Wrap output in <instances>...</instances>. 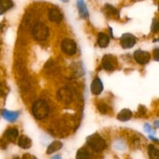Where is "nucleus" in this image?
Returning a JSON list of instances; mask_svg holds the SVG:
<instances>
[{"label": "nucleus", "instance_id": "obj_2", "mask_svg": "<svg viewBox=\"0 0 159 159\" xmlns=\"http://www.w3.org/2000/svg\"><path fill=\"white\" fill-rule=\"evenodd\" d=\"M86 143L96 152H101L107 148V144L105 140L99 134L96 133L89 135L86 138Z\"/></svg>", "mask_w": 159, "mask_h": 159}, {"label": "nucleus", "instance_id": "obj_5", "mask_svg": "<svg viewBox=\"0 0 159 159\" xmlns=\"http://www.w3.org/2000/svg\"><path fill=\"white\" fill-rule=\"evenodd\" d=\"M102 67L107 71H113L117 67V60L112 54H106L102 60Z\"/></svg>", "mask_w": 159, "mask_h": 159}, {"label": "nucleus", "instance_id": "obj_8", "mask_svg": "<svg viewBox=\"0 0 159 159\" xmlns=\"http://www.w3.org/2000/svg\"><path fill=\"white\" fill-rule=\"evenodd\" d=\"M63 14L57 8H51L48 12V19L51 22L59 23L63 20Z\"/></svg>", "mask_w": 159, "mask_h": 159}, {"label": "nucleus", "instance_id": "obj_13", "mask_svg": "<svg viewBox=\"0 0 159 159\" xmlns=\"http://www.w3.org/2000/svg\"><path fill=\"white\" fill-rule=\"evenodd\" d=\"M18 145L23 149H29L32 146V140L26 135H22L19 138Z\"/></svg>", "mask_w": 159, "mask_h": 159}, {"label": "nucleus", "instance_id": "obj_14", "mask_svg": "<svg viewBox=\"0 0 159 159\" xmlns=\"http://www.w3.org/2000/svg\"><path fill=\"white\" fill-rule=\"evenodd\" d=\"M4 136L8 141L11 142H15L19 136V131L16 128H9L6 130Z\"/></svg>", "mask_w": 159, "mask_h": 159}, {"label": "nucleus", "instance_id": "obj_3", "mask_svg": "<svg viewBox=\"0 0 159 159\" xmlns=\"http://www.w3.org/2000/svg\"><path fill=\"white\" fill-rule=\"evenodd\" d=\"M32 35L36 40L43 41L49 36V29L42 22H37L33 26Z\"/></svg>", "mask_w": 159, "mask_h": 159}, {"label": "nucleus", "instance_id": "obj_15", "mask_svg": "<svg viewBox=\"0 0 159 159\" xmlns=\"http://www.w3.org/2000/svg\"><path fill=\"white\" fill-rule=\"evenodd\" d=\"M132 116H133V113H132L131 110L129 109H124L118 113L117 119L122 122H126V121L130 120Z\"/></svg>", "mask_w": 159, "mask_h": 159}, {"label": "nucleus", "instance_id": "obj_23", "mask_svg": "<svg viewBox=\"0 0 159 159\" xmlns=\"http://www.w3.org/2000/svg\"><path fill=\"white\" fill-rule=\"evenodd\" d=\"M144 130H145V132H147V133H148V134L154 133L153 129H152V126H151L149 124H144Z\"/></svg>", "mask_w": 159, "mask_h": 159}, {"label": "nucleus", "instance_id": "obj_26", "mask_svg": "<svg viewBox=\"0 0 159 159\" xmlns=\"http://www.w3.org/2000/svg\"><path fill=\"white\" fill-rule=\"evenodd\" d=\"M22 159H37V157H35L34 155H31V154H25L23 156Z\"/></svg>", "mask_w": 159, "mask_h": 159}, {"label": "nucleus", "instance_id": "obj_6", "mask_svg": "<svg viewBox=\"0 0 159 159\" xmlns=\"http://www.w3.org/2000/svg\"><path fill=\"white\" fill-rule=\"evenodd\" d=\"M120 45L122 48L124 49H130V48H133L136 43L137 40L134 35L132 34H123L122 37H120Z\"/></svg>", "mask_w": 159, "mask_h": 159}, {"label": "nucleus", "instance_id": "obj_28", "mask_svg": "<svg viewBox=\"0 0 159 159\" xmlns=\"http://www.w3.org/2000/svg\"><path fill=\"white\" fill-rule=\"evenodd\" d=\"M155 126L156 127H158L159 128V120H157L155 122Z\"/></svg>", "mask_w": 159, "mask_h": 159}, {"label": "nucleus", "instance_id": "obj_31", "mask_svg": "<svg viewBox=\"0 0 159 159\" xmlns=\"http://www.w3.org/2000/svg\"><path fill=\"white\" fill-rule=\"evenodd\" d=\"M158 41H159V38H158Z\"/></svg>", "mask_w": 159, "mask_h": 159}, {"label": "nucleus", "instance_id": "obj_10", "mask_svg": "<svg viewBox=\"0 0 159 159\" xmlns=\"http://www.w3.org/2000/svg\"><path fill=\"white\" fill-rule=\"evenodd\" d=\"M58 99L65 103H70L72 101V94L68 89H61L57 93Z\"/></svg>", "mask_w": 159, "mask_h": 159}, {"label": "nucleus", "instance_id": "obj_18", "mask_svg": "<svg viewBox=\"0 0 159 159\" xmlns=\"http://www.w3.org/2000/svg\"><path fill=\"white\" fill-rule=\"evenodd\" d=\"M12 6H13L12 0H0V15L10 9Z\"/></svg>", "mask_w": 159, "mask_h": 159}, {"label": "nucleus", "instance_id": "obj_29", "mask_svg": "<svg viewBox=\"0 0 159 159\" xmlns=\"http://www.w3.org/2000/svg\"><path fill=\"white\" fill-rule=\"evenodd\" d=\"M60 1H61V2H68V0H60Z\"/></svg>", "mask_w": 159, "mask_h": 159}, {"label": "nucleus", "instance_id": "obj_30", "mask_svg": "<svg viewBox=\"0 0 159 159\" xmlns=\"http://www.w3.org/2000/svg\"><path fill=\"white\" fill-rule=\"evenodd\" d=\"M14 159H20L19 158H14Z\"/></svg>", "mask_w": 159, "mask_h": 159}, {"label": "nucleus", "instance_id": "obj_7", "mask_svg": "<svg viewBox=\"0 0 159 159\" xmlns=\"http://www.w3.org/2000/svg\"><path fill=\"white\" fill-rule=\"evenodd\" d=\"M134 57L135 61L140 65H146L151 60V54L148 51L142 50H137L134 53Z\"/></svg>", "mask_w": 159, "mask_h": 159}, {"label": "nucleus", "instance_id": "obj_16", "mask_svg": "<svg viewBox=\"0 0 159 159\" xmlns=\"http://www.w3.org/2000/svg\"><path fill=\"white\" fill-rule=\"evenodd\" d=\"M97 43L101 48H105L110 43V37L104 33H100L98 35Z\"/></svg>", "mask_w": 159, "mask_h": 159}, {"label": "nucleus", "instance_id": "obj_27", "mask_svg": "<svg viewBox=\"0 0 159 159\" xmlns=\"http://www.w3.org/2000/svg\"><path fill=\"white\" fill-rule=\"evenodd\" d=\"M51 159H61V157L60 155H55V156L53 157Z\"/></svg>", "mask_w": 159, "mask_h": 159}, {"label": "nucleus", "instance_id": "obj_9", "mask_svg": "<svg viewBox=\"0 0 159 159\" xmlns=\"http://www.w3.org/2000/svg\"><path fill=\"white\" fill-rule=\"evenodd\" d=\"M90 90H91V93L95 96H99L103 91V84L99 78H96L92 82Z\"/></svg>", "mask_w": 159, "mask_h": 159}, {"label": "nucleus", "instance_id": "obj_12", "mask_svg": "<svg viewBox=\"0 0 159 159\" xmlns=\"http://www.w3.org/2000/svg\"><path fill=\"white\" fill-rule=\"evenodd\" d=\"M77 6L80 16L84 19L89 18V10L87 9L85 0H77Z\"/></svg>", "mask_w": 159, "mask_h": 159}, {"label": "nucleus", "instance_id": "obj_21", "mask_svg": "<svg viewBox=\"0 0 159 159\" xmlns=\"http://www.w3.org/2000/svg\"><path fill=\"white\" fill-rule=\"evenodd\" d=\"M98 110L102 114H106L108 112V107L104 102H101V103L98 104Z\"/></svg>", "mask_w": 159, "mask_h": 159}, {"label": "nucleus", "instance_id": "obj_25", "mask_svg": "<svg viewBox=\"0 0 159 159\" xmlns=\"http://www.w3.org/2000/svg\"><path fill=\"white\" fill-rule=\"evenodd\" d=\"M152 30L153 32H157L159 30V21H154L153 24H152Z\"/></svg>", "mask_w": 159, "mask_h": 159}, {"label": "nucleus", "instance_id": "obj_24", "mask_svg": "<svg viewBox=\"0 0 159 159\" xmlns=\"http://www.w3.org/2000/svg\"><path fill=\"white\" fill-rule=\"evenodd\" d=\"M153 55H154V59L156 61L159 62V48H155L153 51Z\"/></svg>", "mask_w": 159, "mask_h": 159}, {"label": "nucleus", "instance_id": "obj_4", "mask_svg": "<svg viewBox=\"0 0 159 159\" xmlns=\"http://www.w3.org/2000/svg\"><path fill=\"white\" fill-rule=\"evenodd\" d=\"M61 51L68 55H74L77 52V45L73 40L69 38L64 39L61 43Z\"/></svg>", "mask_w": 159, "mask_h": 159}, {"label": "nucleus", "instance_id": "obj_11", "mask_svg": "<svg viewBox=\"0 0 159 159\" xmlns=\"http://www.w3.org/2000/svg\"><path fill=\"white\" fill-rule=\"evenodd\" d=\"M2 116L9 122H14L18 119L20 116V112L17 111H9L7 110H3L2 112Z\"/></svg>", "mask_w": 159, "mask_h": 159}, {"label": "nucleus", "instance_id": "obj_19", "mask_svg": "<svg viewBox=\"0 0 159 159\" xmlns=\"http://www.w3.org/2000/svg\"><path fill=\"white\" fill-rule=\"evenodd\" d=\"M148 156L150 159H159V149L153 144H150L148 148Z\"/></svg>", "mask_w": 159, "mask_h": 159}, {"label": "nucleus", "instance_id": "obj_1", "mask_svg": "<svg viewBox=\"0 0 159 159\" xmlns=\"http://www.w3.org/2000/svg\"><path fill=\"white\" fill-rule=\"evenodd\" d=\"M50 112L48 102L43 99L35 101L32 106V113L37 120H43L48 116Z\"/></svg>", "mask_w": 159, "mask_h": 159}, {"label": "nucleus", "instance_id": "obj_22", "mask_svg": "<svg viewBox=\"0 0 159 159\" xmlns=\"http://www.w3.org/2000/svg\"><path fill=\"white\" fill-rule=\"evenodd\" d=\"M106 9L110 12L111 15H115V14H117V10L115 9L113 6H110V5H106Z\"/></svg>", "mask_w": 159, "mask_h": 159}, {"label": "nucleus", "instance_id": "obj_17", "mask_svg": "<svg viewBox=\"0 0 159 159\" xmlns=\"http://www.w3.org/2000/svg\"><path fill=\"white\" fill-rule=\"evenodd\" d=\"M62 147H63V144L60 141H53L51 144H50L48 145V148H47V154L48 155H51V154L54 153V152H57L60 149H61Z\"/></svg>", "mask_w": 159, "mask_h": 159}, {"label": "nucleus", "instance_id": "obj_20", "mask_svg": "<svg viewBox=\"0 0 159 159\" xmlns=\"http://www.w3.org/2000/svg\"><path fill=\"white\" fill-rule=\"evenodd\" d=\"M76 159H90V153L85 148H82L76 154Z\"/></svg>", "mask_w": 159, "mask_h": 159}]
</instances>
